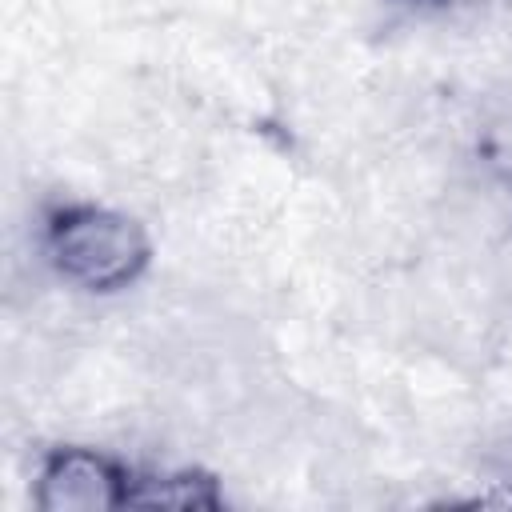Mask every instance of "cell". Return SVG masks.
I'll return each mask as SVG.
<instances>
[{"label":"cell","instance_id":"3","mask_svg":"<svg viewBox=\"0 0 512 512\" xmlns=\"http://www.w3.org/2000/svg\"><path fill=\"white\" fill-rule=\"evenodd\" d=\"M228 504L216 472L200 464H180L164 472H144L132 492V508H172V512H220Z\"/></svg>","mask_w":512,"mask_h":512},{"label":"cell","instance_id":"4","mask_svg":"<svg viewBox=\"0 0 512 512\" xmlns=\"http://www.w3.org/2000/svg\"><path fill=\"white\" fill-rule=\"evenodd\" d=\"M464 504H480V508H512V480H492L488 488H480V492L468 496Z\"/></svg>","mask_w":512,"mask_h":512},{"label":"cell","instance_id":"5","mask_svg":"<svg viewBox=\"0 0 512 512\" xmlns=\"http://www.w3.org/2000/svg\"><path fill=\"white\" fill-rule=\"evenodd\" d=\"M400 4H416V8H444L452 0H400Z\"/></svg>","mask_w":512,"mask_h":512},{"label":"cell","instance_id":"2","mask_svg":"<svg viewBox=\"0 0 512 512\" xmlns=\"http://www.w3.org/2000/svg\"><path fill=\"white\" fill-rule=\"evenodd\" d=\"M140 468L96 444H52L36 456L28 500L36 512H116L132 508Z\"/></svg>","mask_w":512,"mask_h":512},{"label":"cell","instance_id":"1","mask_svg":"<svg viewBox=\"0 0 512 512\" xmlns=\"http://www.w3.org/2000/svg\"><path fill=\"white\" fill-rule=\"evenodd\" d=\"M48 272L80 296H120L152 268L156 244L148 224L116 204L56 200L40 212L36 228Z\"/></svg>","mask_w":512,"mask_h":512}]
</instances>
